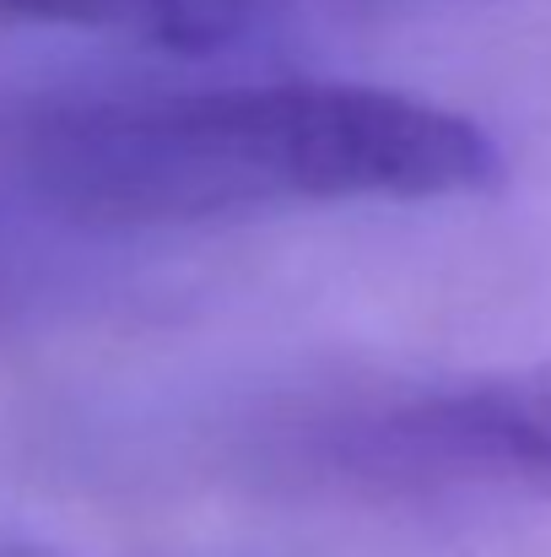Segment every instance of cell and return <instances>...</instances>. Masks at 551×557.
<instances>
[{
    "instance_id": "6da1fadb",
    "label": "cell",
    "mask_w": 551,
    "mask_h": 557,
    "mask_svg": "<svg viewBox=\"0 0 551 557\" xmlns=\"http://www.w3.org/2000/svg\"><path fill=\"white\" fill-rule=\"evenodd\" d=\"M33 189L87 222L184 227L298 206L454 200L503 180L471 114L367 82H254L65 103L22 141Z\"/></svg>"
},
{
    "instance_id": "7a4b0ae2",
    "label": "cell",
    "mask_w": 551,
    "mask_h": 557,
    "mask_svg": "<svg viewBox=\"0 0 551 557\" xmlns=\"http://www.w3.org/2000/svg\"><path fill=\"white\" fill-rule=\"evenodd\" d=\"M314 449L378 493L551 498V358L358 400L314 433Z\"/></svg>"
},
{
    "instance_id": "3957f363",
    "label": "cell",
    "mask_w": 551,
    "mask_h": 557,
    "mask_svg": "<svg viewBox=\"0 0 551 557\" xmlns=\"http://www.w3.org/2000/svg\"><path fill=\"white\" fill-rule=\"evenodd\" d=\"M0 16L98 27L174 54H211L249 33L260 0H0Z\"/></svg>"
}]
</instances>
